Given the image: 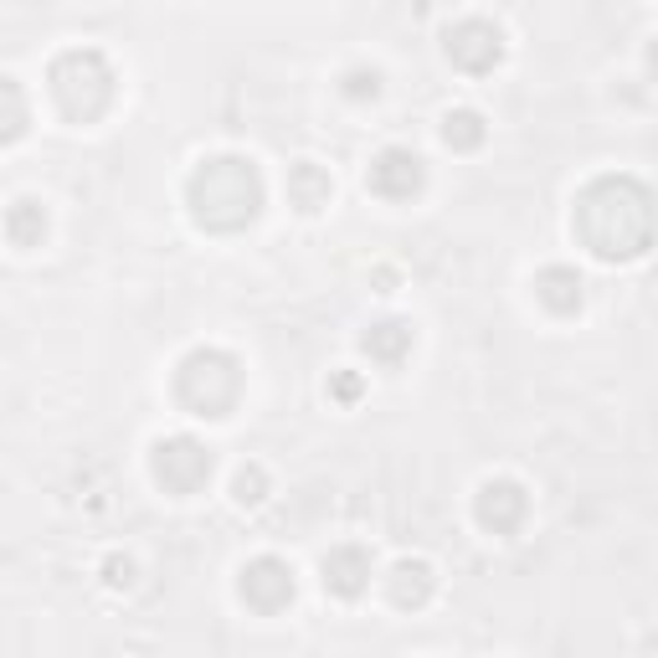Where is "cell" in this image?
Returning a JSON list of instances; mask_svg holds the SVG:
<instances>
[{"label": "cell", "instance_id": "1", "mask_svg": "<svg viewBox=\"0 0 658 658\" xmlns=\"http://www.w3.org/2000/svg\"><path fill=\"white\" fill-rule=\"evenodd\" d=\"M196 191H211L216 201H227L237 222L252 216V206H258V180H252V170L242 160H211L206 175L196 180Z\"/></svg>", "mask_w": 658, "mask_h": 658}, {"label": "cell", "instance_id": "2", "mask_svg": "<svg viewBox=\"0 0 658 658\" xmlns=\"http://www.w3.org/2000/svg\"><path fill=\"white\" fill-rule=\"evenodd\" d=\"M294 186L309 191V186H314V170H299V175H294ZM304 211H314V196H304Z\"/></svg>", "mask_w": 658, "mask_h": 658}]
</instances>
